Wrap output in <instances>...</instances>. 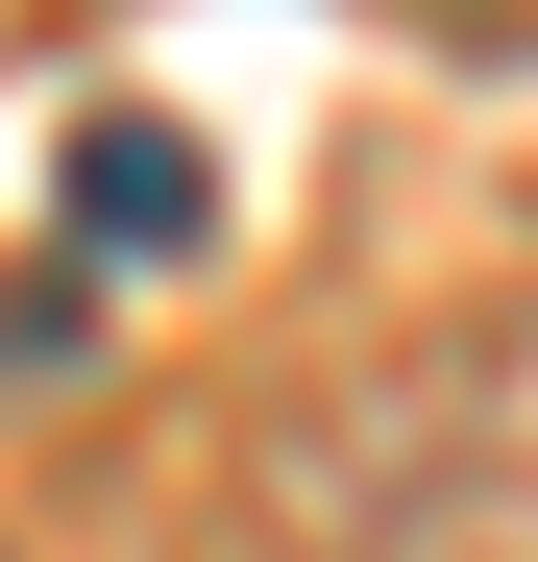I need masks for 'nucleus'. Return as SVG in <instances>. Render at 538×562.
<instances>
[{"label": "nucleus", "mask_w": 538, "mask_h": 562, "mask_svg": "<svg viewBox=\"0 0 538 562\" xmlns=\"http://www.w3.org/2000/svg\"><path fill=\"white\" fill-rule=\"evenodd\" d=\"M197 147H171V123H74V245H99V269H197Z\"/></svg>", "instance_id": "1"}]
</instances>
